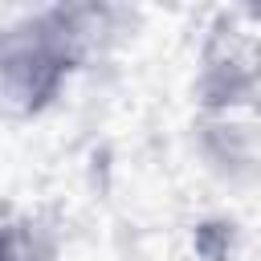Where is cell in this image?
I'll use <instances>...</instances> for the list:
<instances>
[{
    "instance_id": "6da1fadb",
    "label": "cell",
    "mask_w": 261,
    "mask_h": 261,
    "mask_svg": "<svg viewBox=\"0 0 261 261\" xmlns=\"http://www.w3.org/2000/svg\"><path fill=\"white\" fill-rule=\"evenodd\" d=\"M82 65L73 61L49 8L24 12L0 37V106L4 118H41Z\"/></svg>"
},
{
    "instance_id": "7a4b0ae2",
    "label": "cell",
    "mask_w": 261,
    "mask_h": 261,
    "mask_svg": "<svg viewBox=\"0 0 261 261\" xmlns=\"http://www.w3.org/2000/svg\"><path fill=\"white\" fill-rule=\"evenodd\" d=\"M192 98L196 106L261 98V8H220L204 24Z\"/></svg>"
},
{
    "instance_id": "3957f363",
    "label": "cell",
    "mask_w": 261,
    "mask_h": 261,
    "mask_svg": "<svg viewBox=\"0 0 261 261\" xmlns=\"http://www.w3.org/2000/svg\"><path fill=\"white\" fill-rule=\"evenodd\" d=\"M192 147L208 175L232 188L261 184V98L196 106L192 114Z\"/></svg>"
},
{
    "instance_id": "277c9868",
    "label": "cell",
    "mask_w": 261,
    "mask_h": 261,
    "mask_svg": "<svg viewBox=\"0 0 261 261\" xmlns=\"http://www.w3.org/2000/svg\"><path fill=\"white\" fill-rule=\"evenodd\" d=\"M61 257V224L45 208H4L0 224V261H57Z\"/></svg>"
},
{
    "instance_id": "5b68a950",
    "label": "cell",
    "mask_w": 261,
    "mask_h": 261,
    "mask_svg": "<svg viewBox=\"0 0 261 261\" xmlns=\"http://www.w3.org/2000/svg\"><path fill=\"white\" fill-rule=\"evenodd\" d=\"M241 245V224L232 216H204L192 224V257L196 261H232Z\"/></svg>"
}]
</instances>
